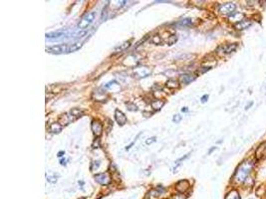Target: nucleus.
<instances>
[{
    "label": "nucleus",
    "instance_id": "obj_1",
    "mask_svg": "<svg viewBox=\"0 0 266 199\" xmlns=\"http://www.w3.org/2000/svg\"><path fill=\"white\" fill-rule=\"evenodd\" d=\"M82 47L81 42H77L74 44H60L56 46H51V47L46 48V52L51 54H66V53H72L76 52Z\"/></svg>",
    "mask_w": 266,
    "mask_h": 199
},
{
    "label": "nucleus",
    "instance_id": "obj_2",
    "mask_svg": "<svg viewBox=\"0 0 266 199\" xmlns=\"http://www.w3.org/2000/svg\"><path fill=\"white\" fill-rule=\"evenodd\" d=\"M252 167H253V161H251V160L243 161L241 164L239 165L236 172H235V175H234L235 181L238 182V183L243 182L245 179H246V177L248 176L250 171H251Z\"/></svg>",
    "mask_w": 266,
    "mask_h": 199
},
{
    "label": "nucleus",
    "instance_id": "obj_3",
    "mask_svg": "<svg viewBox=\"0 0 266 199\" xmlns=\"http://www.w3.org/2000/svg\"><path fill=\"white\" fill-rule=\"evenodd\" d=\"M84 115V111L78 109V108H74L72 110H70L68 113H66L64 115H62L60 116V124L61 125H69L70 122L75 121L76 120H78L79 118H81L82 116Z\"/></svg>",
    "mask_w": 266,
    "mask_h": 199
},
{
    "label": "nucleus",
    "instance_id": "obj_4",
    "mask_svg": "<svg viewBox=\"0 0 266 199\" xmlns=\"http://www.w3.org/2000/svg\"><path fill=\"white\" fill-rule=\"evenodd\" d=\"M96 18V12L95 11H89L86 12L78 22V28L80 30H86L90 25L94 22Z\"/></svg>",
    "mask_w": 266,
    "mask_h": 199
},
{
    "label": "nucleus",
    "instance_id": "obj_5",
    "mask_svg": "<svg viewBox=\"0 0 266 199\" xmlns=\"http://www.w3.org/2000/svg\"><path fill=\"white\" fill-rule=\"evenodd\" d=\"M152 74V69L148 66H137L133 69V76L137 79H143Z\"/></svg>",
    "mask_w": 266,
    "mask_h": 199
},
{
    "label": "nucleus",
    "instance_id": "obj_6",
    "mask_svg": "<svg viewBox=\"0 0 266 199\" xmlns=\"http://www.w3.org/2000/svg\"><path fill=\"white\" fill-rule=\"evenodd\" d=\"M140 62V58L139 56L136 54H131L128 57L125 58V60L123 61V65L126 66V67H130V68H136L138 64Z\"/></svg>",
    "mask_w": 266,
    "mask_h": 199
},
{
    "label": "nucleus",
    "instance_id": "obj_7",
    "mask_svg": "<svg viewBox=\"0 0 266 199\" xmlns=\"http://www.w3.org/2000/svg\"><path fill=\"white\" fill-rule=\"evenodd\" d=\"M95 180L100 183L101 185H109L112 182V178L109 174V172H103V173H98L94 176Z\"/></svg>",
    "mask_w": 266,
    "mask_h": 199
},
{
    "label": "nucleus",
    "instance_id": "obj_8",
    "mask_svg": "<svg viewBox=\"0 0 266 199\" xmlns=\"http://www.w3.org/2000/svg\"><path fill=\"white\" fill-rule=\"evenodd\" d=\"M237 48V44H223L220 45L219 47L217 48V53L220 54V55H228L230 53H232L233 51H235V49Z\"/></svg>",
    "mask_w": 266,
    "mask_h": 199
},
{
    "label": "nucleus",
    "instance_id": "obj_9",
    "mask_svg": "<svg viewBox=\"0 0 266 199\" xmlns=\"http://www.w3.org/2000/svg\"><path fill=\"white\" fill-rule=\"evenodd\" d=\"M235 4L234 3H224V4H221L220 6H219L218 10L219 12H220L221 14L223 15H232L234 13V10H235Z\"/></svg>",
    "mask_w": 266,
    "mask_h": 199
},
{
    "label": "nucleus",
    "instance_id": "obj_10",
    "mask_svg": "<svg viewBox=\"0 0 266 199\" xmlns=\"http://www.w3.org/2000/svg\"><path fill=\"white\" fill-rule=\"evenodd\" d=\"M91 129L95 136H100L103 134V125L98 120H93L91 122Z\"/></svg>",
    "mask_w": 266,
    "mask_h": 199
},
{
    "label": "nucleus",
    "instance_id": "obj_11",
    "mask_svg": "<svg viewBox=\"0 0 266 199\" xmlns=\"http://www.w3.org/2000/svg\"><path fill=\"white\" fill-rule=\"evenodd\" d=\"M69 33L68 29L65 30H58L56 32H50L46 34V38L47 39H59L61 37H67Z\"/></svg>",
    "mask_w": 266,
    "mask_h": 199
},
{
    "label": "nucleus",
    "instance_id": "obj_12",
    "mask_svg": "<svg viewBox=\"0 0 266 199\" xmlns=\"http://www.w3.org/2000/svg\"><path fill=\"white\" fill-rule=\"evenodd\" d=\"M196 78V74H191V73H186L180 76V83L183 84V85H188L190 83H191L192 81H194Z\"/></svg>",
    "mask_w": 266,
    "mask_h": 199
},
{
    "label": "nucleus",
    "instance_id": "obj_13",
    "mask_svg": "<svg viewBox=\"0 0 266 199\" xmlns=\"http://www.w3.org/2000/svg\"><path fill=\"white\" fill-rule=\"evenodd\" d=\"M115 119H116L117 122L120 126H124L125 124H127V121H128L126 115L123 113L122 111H120V110H116L115 111Z\"/></svg>",
    "mask_w": 266,
    "mask_h": 199
},
{
    "label": "nucleus",
    "instance_id": "obj_14",
    "mask_svg": "<svg viewBox=\"0 0 266 199\" xmlns=\"http://www.w3.org/2000/svg\"><path fill=\"white\" fill-rule=\"evenodd\" d=\"M176 188H177V190L178 192L185 193L186 190H188V188H190V182H188L187 180H186V179L180 180L176 184Z\"/></svg>",
    "mask_w": 266,
    "mask_h": 199
},
{
    "label": "nucleus",
    "instance_id": "obj_15",
    "mask_svg": "<svg viewBox=\"0 0 266 199\" xmlns=\"http://www.w3.org/2000/svg\"><path fill=\"white\" fill-rule=\"evenodd\" d=\"M165 104H166V101H165V100L156 99V100L152 101L151 106H152V110H155V111H160V110L162 108V107L165 106Z\"/></svg>",
    "mask_w": 266,
    "mask_h": 199
},
{
    "label": "nucleus",
    "instance_id": "obj_16",
    "mask_svg": "<svg viewBox=\"0 0 266 199\" xmlns=\"http://www.w3.org/2000/svg\"><path fill=\"white\" fill-rule=\"evenodd\" d=\"M250 25H251V21H249V20H246V19H243V20H241V21L237 22L234 26L238 30H244V29H247Z\"/></svg>",
    "mask_w": 266,
    "mask_h": 199
},
{
    "label": "nucleus",
    "instance_id": "obj_17",
    "mask_svg": "<svg viewBox=\"0 0 266 199\" xmlns=\"http://www.w3.org/2000/svg\"><path fill=\"white\" fill-rule=\"evenodd\" d=\"M63 130V126L60 124V122H53L51 124V126H49V130L52 132V134H59Z\"/></svg>",
    "mask_w": 266,
    "mask_h": 199
},
{
    "label": "nucleus",
    "instance_id": "obj_18",
    "mask_svg": "<svg viewBox=\"0 0 266 199\" xmlns=\"http://www.w3.org/2000/svg\"><path fill=\"white\" fill-rule=\"evenodd\" d=\"M94 99L95 101H99V102H104L107 99V95L106 92H102L100 90H97L94 92Z\"/></svg>",
    "mask_w": 266,
    "mask_h": 199
},
{
    "label": "nucleus",
    "instance_id": "obj_19",
    "mask_svg": "<svg viewBox=\"0 0 266 199\" xmlns=\"http://www.w3.org/2000/svg\"><path fill=\"white\" fill-rule=\"evenodd\" d=\"M166 87L167 89H171V90L177 89L178 87H180V82L175 79H168L166 83Z\"/></svg>",
    "mask_w": 266,
    "mask_h": 199
},
{
    "label": "nucleus",
    "instance_id": "obj_20",
    "mask_svg": "<svg viewBox=\"0 0 266 199\" xmlns=\"http://www.w3.org/2000/svg\"><path fill=\"white\" fill-rule=\"evenodd\" d=\"M256 156L257 159H262L266 156V144H263L258 147V149L256 150Z\"/></svg>",
    "mask_w": 266,
    "mask_h": 199
},
{
    "label": "nucleus",
    "instance_id": "obj_21",
    "mask_svg": "<svg viewBox=\"0 0 266 199\" xmlns=\"http://www.w3.org/2000/svg\"><path fill=\"white\" fill-rule=\"evenodd\" d=\"M130 47V41H128V42H125V43H123V44H121L119 47H117L116 49H115V51H114V53L115 54H117V53H120V52H122V51H125L127 48H129Z\"/></svg>",
    "mask_w": 266,
    "mask_h": 199
},
{
    "label": "nucleus",
    "instance_id": "obj_22",
    "mask_svg": "<svg viewBox=\"0 0 266 199\" xmlns=\"http://www.w3.org/2000/svg\"><path fill=\"white\" fill-rule=\"evenodd\" d=\"M225 199H240V196L236 190H232L226 195Z\"/></svg>",
    "mask_w": 266,
    "mask_h": 199
},
{
    "label": "nucleus",
    "instance_id": "obj_23",
    "mask_svg": "<svg viewBox=\"0 0 266 199\" xmlns=\"http://www.w3.org/2000/svg\"><path fill=\"white\" fill-rule=\"evenodd\" d=\"M152 42L153 44H156V45H161L162 43V40L160 35L156 34V35H153V36L152 37Z\"/></svg>",
    "mask_w": 266,
    "mask_h": 199
},
{
    "label": "nucleus",
    "instance_id": "obj_24",
    "mask_svg": "<svg viewBox=\"0 0 266 199\" xmlns=\"http://www.w3.org/2000/svg\"><path fill=\"white\" fill-rule=\"evenodd\" d=\"M191 23H192V20L191 18H186V19L181 20V21L178 22L177 24L181 25V26H190Z\"/></svg>",
    "mask_w": 266,
    "mask_h": 199
},
{
    "label": "nucleus",
    "instance_id": "obj_25",
    "mask_svg": "<svg viewBox=\"0 0 266 199\" xmlns=\"http://www.w3.org/2000/svg\"><path fill=\"white\" fill-rule=\"evenodd\" d=\"M114 87H117V88H121L120 85L118 84V82H117V81H115V80H114V81L109 82V83L105 86V88H107V89H109V88H110V89H113Z\"/></svg>",
    "mask_w": 266,
    "mask_h": 199
},
{
    "label": "nucleus",
    "instance_id": "obj_26",
    "mask_svg": "<svg viewBox=\"0 0 266 199\" xmlns=\"http://www.w3.org/2000/svg\"><path fill=\"white\" fill-rule=\"evenodd\" d=\"M177 35H171V36L167 38V43L168 45H172V44H175V43L177 42Z\"/></svg>",
    "mask_w": 266,
    "mask_h": 199
},
{
    "label": "nucleus",
    "instance_id": "obj_27",
    "mask_svg": "<svg viewBox=\"0 0 266 199\" xmlns=\"http://www.w3.org/2000/svg\"><path fill=\"white\" fill-rule=\"evenodd\" d=\"M126 105H127V109L129 111H138V107H137L136 104H134V103H127Z\"/></svg>",
    "mask_w": 266,
    "mask_h": 199
},
{
    "label": "nucleus",
    "instance_id": "obj_28",
    "mask_svg": "<svg viewBox=\"0 0 266 199\" xmlns=\"http://www.w3.org/2000/svg\"><path fill=\"white\" fill-rule=\"evenodd\" d=\"M100 166V161L97 160V161H94L93 163H92V166H91V170H97Z\"/></svg>",
    "mask_w": 266,
    "mask_h": 199
},
{
    "label": "nucleus",
    "instance_id": "obj_29",
    "mask_svg": "<svg viewBox=\"0 0 266 199\" xmlns=\"http://www.w3.org/2000/svg\"><path fill=\"white\" fill-rule=\"evenodd\" d=\"M210 69H211V67H201V68L198 69L197 73H198V74H203V73L207 72V71H209Z\"/></svg>",
    "mask_w": 266,
    "mask_h": 199
},
{
    "label": "nucleus",
    "instance_id": "obj_30",
    "mask_svg": "<svg viewBox=\"0 0 266 199\" xmlns=\"http://www.w3.org/2000/svg\"><path fill=\"white\" fill-rule=\"evenodd\" d=\"M157 140V137L156 136H152V137H150V139H148L147 140H146V145H150L151 144H152V142H155Z\"/></svg>",
    "mask_w": 266,
    "mask_h": 199
},
{
    "label": "nucleus",
    "instance_id": "obj_31",
    "mask_svg": "<svg viewBox=\"0 0 266 199\" xmlns=\"http://www.w3.org/2000/svg\"><path fill=\"white\" fill-rule=\"evenodd\" d=\"M181 116H180V115H176L175 116H173L172 118V121L173 122H176V124H177V122H180L181 121Z\"/></svg>",
    "mask_w": 266,
    "mask_h": 199
},
{
    "label": "nucleus",
    "instance_id": "obj_32",
    "mask_svg": "<svg viewBox=\"0 0 266 199\" xmlns=\"http://www.w3.org/2000/svg\"><path fill=\"white\" fill-rule=\"evenodd\" d=\"M47 180H48L49 182H53V183H54V182L57 181V176H56V175H53V176H48V177H47Z\"/></svg>",
    "mask_w": 266,
    "mask_h": 199
},
{
    "label": "nucleus",
    "instance_id": "obj_33",
    "mask_svg": "<svg viewBox=\"0 0 266 199\" xmlns=\"http://www.w3.org/2000/svg\"><path fill=\"white\" fill-rule=\"evenodd\" d=\"M208 99V95H204L202 98H201V103H206Z\"/></svg>",
    "mask_w": 266,
    "mask_h": 199
},
{
    "label": "nucleus",
    "instance_id": "obj_34",
    "mask_svg": "<svg viewBox=\"0 0 266 199\" xmlns=\"http://www.w3.org/2000/svg\"><path fill=\"white\" fill-rule=\"evenodd\" d=\"M66 161H67L66 159H61V160H60V163H61L62 165H66Z\"/></svg>",
    "mask_w": 266,
    "mask_h": 199
},
{
    "label": "nucleus",
    "instance_id": "obj_35",
    "mask_svg": "<svg viewBox=\"0 0 266 199\" xmlns=\"http://www.w3.org/2000/svg\"><path fill=\"white\" fill-rule=\"evenodd\" d=\"M63 154H65V151H60L59 154H58V157H62Z\"/></svg>",
    "mask_w": 266,
    "mask_h": 199
},
{
    "label": "nucleus",
    "instance_id": "obj_36",
    "mask_svg": "<svg viewBox=\"0 0 266 199\" xmlns=\"http://www.w3.org/2000/svg\"><path fill=\"white\" fill-rule=\"evenodd\" d=\"M187 111H188V110H187V108H182V109H181V111H182V113H186Z\"/></svg>",
    "mask_w": 266,
    "mask_h": 199
}]
</instances>
